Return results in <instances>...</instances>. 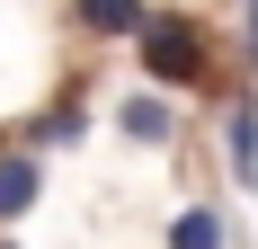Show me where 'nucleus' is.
Masks as SVG:
<instances>
[{
	"instance_id": "39448f33",
	"label": "nucleus",
	"mask_w": 258,
	"mask_h": 249,
	"mask_svg": "<svg viewBox=\"0 0 258 249\" xmlns=\"http://www.w3.org/2000/svg\"><path fill=\"white\" fill-rule=\"evenodd\" d=\"M152 0H72V27L89 45H134V27H143Z\"/></svg>"
},
{
	"instance_id": "6e6552de",
	"label": "nucleus",
	"mask_w": 258,
	"mask_h": 249,
	"mask_svg": "<svg viewBox=\"0 0 258 249\" xmlns=\"http://www.w3.org/2000/svg\"><path fill=\"white\" fill-rule=\"evenodd\" d=\"M240 72H258V0H240Z\"/></svg>"
},
{
	"instance_id": "1a4fd4ad",
	"label": "nucleus",
	"mask_w": 258,
	"mask_h": 249,
	"mask_svg": "<svg viewBox=\"0 0 258 249\" xmlns=\"http://www.w3.org/2000/svg\"><path fill=\"white\" fill-rule=\"evenodd\" d=\"M0 249H18V240H0Z\"/></svg>"
},
{
	"instance_id": "7ed1b4c3",
	"label": "nucleus",
	"mask_w": 258,
	"mask_h": 249,
	"mask_svg": "<svg viewBox=\"0 0 258 249\" xmlns=\"http://www.w3.org/2000/svg\"><path fill=\"white\" fill-rule=\"evenodd\" d=\"M36 196H45V151H36V143H9V151H0V231L27 223Z\"/></svg>"
},
{
	"instance_id": "0eeeda50",
	"label": "nucleus",
	"mask_w": 258,
	"mask_h": 249,
	"mask_svg": "<svg viewBox=\"0 0 258 249\" xmlns=\"http://www.w3.org/2000/svg\"><path fill=\"white\" fill-rule=\"evenodd\" d=\"M169 249H232V223L214 205H178L169 214Z\"/></svg>"
},
{
	"instance_id": "f257e3e1",
	"label": "nucleus",
	"mask_w": 258,
	"mask_h": 249,
	"mask_svg": "<svg viewBox=\"0 0 258 249\" xmlns=\"http://www.w3.org/2000/svg\"><path fill=\"white\" fill-rule=\"evenodd\" d=\"M223 36H214L196 9H178V0H152L143 9V27H134V53H143V80H160V89H223L232 98L240 80L223 72Z\"/></svg>"
},
{
	"instance_id": "f03ea898",
	"label": "nucleus",
	"mask_w": 258,
	"mask_h": 249,
	"mask_svg": "<svg viewBox=\"0 0 258 249\" xmlns=\"http://www.w3.org/2000/svg\"><path fill=\"white\" fill-rule=\"evenodd\" d=\"M116 134H125V143H143V151H169L178 143V98H169V89H125V98H116Z\"/></svg>"
},
{
	"instance_id": "423d86ee",
	"label": "nucleus",
	"mask_w": 258,
	"mask_h": 249,
	"mask_svg": "<svg viewBox=\"0 0 258 249\" xmlns=\"http://www.w3.org/2000/svg\"><path fill=\"white\" fill-rule=\"evenodd\" d=\"M80 134H89V98H80V89H72V98H53L45 116L27 125V143H36V151H62V143H80Z\"/></svg>"
},
{
	"instance_id": "20e7f679",
	"label": "nucleus",
	"mask_w": 258,
	"mask_h": 249,
	"mask_svg": "<svg viewBox=\"0 0 258 249\" xmlns=\"http://www.w3.org/2000/svg\"><path fill=\"white\" fill-rule=\"evenodd\" d=\"M223 151H232V187H258V89L249 80L223 98Z\"/></svg>"
}]
</instances>
